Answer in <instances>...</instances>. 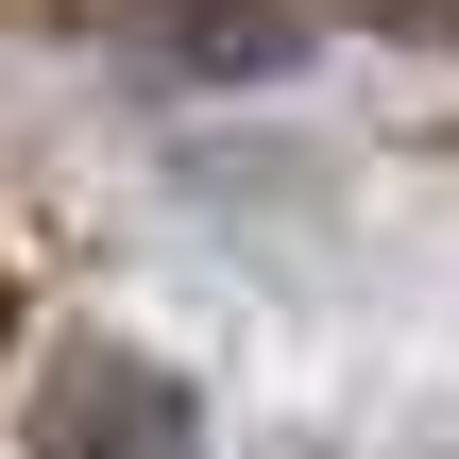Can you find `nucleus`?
I'll return each instance as SVG.
<instances>
[{
    "instance_id": "obj_1",
    "label": "nucleus",
    "mask_w": 459,
    "mask_h": 459,
    "mask_svg": "<svg viewBox=\"0 0 459 459\" xmlns=\"http://www.w3.org/2000/svg\"><path fill=\"white\" fill-rule=\"evenodd\" d=\"M51 459H204V426H187V392H170V375L85 358V375H68V409H51Z\"/></svg>"
}]
</instances>
